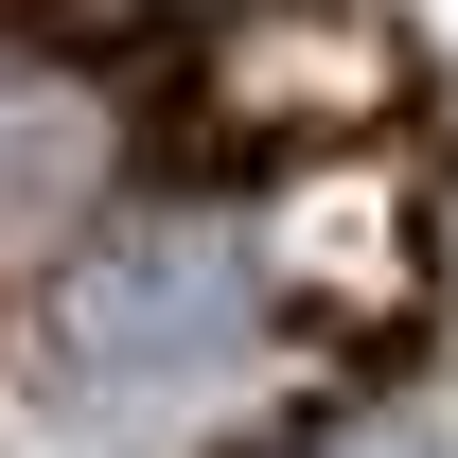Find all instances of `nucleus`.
I'll list each match as a JSON object with an SVG mask.
<instances>
[{
	"label": "nucleus",
	"instance_id": "obj_2",
	"mask_svg": "<svg viewBox=\"0 0 458 458\" xmlns=\"http://www.w3.org/2000/svg\"><path fill=\"white\" fill-rule=\"evenodd\" d=\"M229 54H265V89H212L229 141H335V123L388 106V36L335 18V0H265V18H229Z\"/></svg>",
	"mask_w": 458,
	"mask_h": 458
},
{
	"label": "nucleus",
	"instance_id": "obj_3",
	"mask_svg": "<svg viewBox=\"0 0 458 458\" xmlns=\"http://www.w3.org/2000/svg\"><path fill=\"white\" fill-rule=\"evenodd\" d=\"M300 458H441V441H423V423H388V405H370V423H318V441H300Z\"/></svg>",
	"mask_w": 458,
	"mask_h": 458
},
{
	"label": "nucleus",
	"instance_id": "obj_1",
	"mask_svg": "<svg viewBox=\"0 0 458 458\" xmlns=\"http://www.w3.org/2000/svg\"><path fill=\"white\" fill-rule=\"evenodd\" d=\"M36 335L89 405H159V388H212L265 352V265L229 247V229L159 212V229H106V247H71L54 283H36Z\"/></svg>",
	"mask_w": 458,
	"mask_h": 458
}]
</instances>
